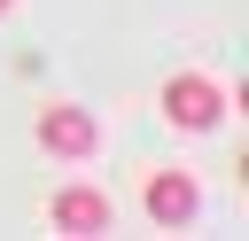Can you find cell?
I'll return each instance as SVG.
<instances>
[{
  "mask_svg": "<svg viewBox=\"0 0 249 241\" xmlns=\"http://www.w3.org/2000/svg\"><path fill=\"white\" fill-rule=\"evenodd\" d=\"M233 109H241V93H233L226 78H210V70H171V78L156 86V117H163L171 132H187V140L233 124Z\"/></svg>",
  "mask_w": 249,
  "mask_h": 241,
  "instance_id": "6da1fadb",
  "label": "cell"
},
{
  "mask_svg": "<svg viewBox=\"0 0 249 241\" xmlns=\"http://www.w3.org/2000/svg\"><path fill=\"white\" fill-rule=\"evenodd\" d=\"M31 148H39L47 163L86 171V163L101 155V117L78 109V101H39V109H31Z\"/></svg>",
  "mask_w": 249,
  "mask_h": 241,
  "instance_id": "7a4b0ae2",
  "label": "cell"
},
{
  "mask_svg": "<svg viewBox=\"0 0 249 241\" xmlns=\"http://www.w3.org/2000/svg\"><path fill=\"white\" fill-rule=\"evenodd\" d=\"M140 218H148L156 233H187V225L202 218V171H187V163H148V171H140Z\"/></svg>",
  "mask_w": 249,
  "mask_h": 241,
  "instance_id": "3957f363",
  "label": "cell"
},
{
  "mask_svg": "<svg viewBox=\"0 0 249 241\" xmlns=\"http://www.w3.org/2000/svg\"><path fill=\"white\" fill-rule=\"evenodd\" d=\"M109 194L93 187V179H62L54 194H47V225L54 233H70V241H93V233H109Z\"/></svg>",
  "mask_w": 249,
  "mask_h": 241,
  "instance_id": "277c9868",
  "label": "cell"
},
{
  "mask_svg": "<svg viewBox=\"0 0 249 241\" xmlns=\"http://www.w3.org/2000/svg\"><path fill=\"white\" fill-rule=\"evenodd\" d=\"M8 16H16V0H0V23H8Z\"/></svg>",
  "mask_w": 249,
  "mask_h": 241,
  "instance_id": "5b68a950",
  "label": "cell"
}]
</instances>
